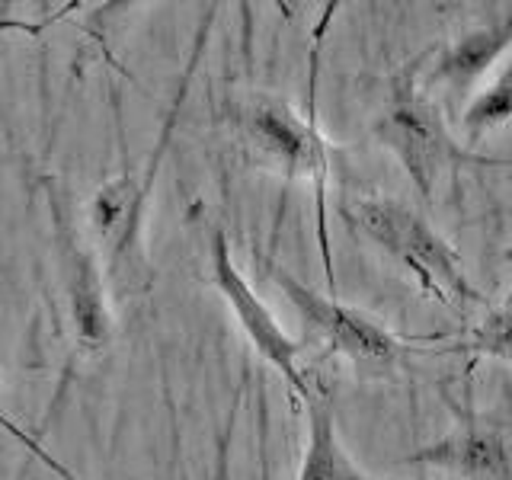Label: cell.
Instances as JSON below:
<instances>
[{
	"mask_svg": "<svg viewBox=\"0 0 512 480\" xmlns=\"http://www.w3.org/2000/svg\"><path fill=\"white\" fill-rule=\"evenodd\" d=\"M231 122L237 128L240 148L250 164L276 173L282 183H311L317 212V244L324 256V272L330 295H336L330 224H327V183H330V141L317 125V109L298 112L279 93L256 90L240 96L231 106Z\"/></svg>",
	"mask_w": 512,
	"mask_h": 480,
	"instance_id": "277c9868",
	"label": "cell"
},
{
	"mask_svg": "<svg viewBox=\"0 0 512 480\" xmlns=\"http://www.w3.org/2000/svg\"><path fill=\"white\" fill-rule=\"evenodd\" d=\"M215 16H218V7L212 4L196 29L192 52L186 58V71L180 77V84H176L170 109L164 112V125H160V135L154 141L148 160H144L138 170H125L116 180L103 183L93 192V199L87 205V234L106 266L109 288H116L119 295H141V292H148V285L154 282L148 247H144V218H148V202H151V189L160 173V164H164V154L170 151L173 125L180 119V109L189 96V84L205 55L208 36H212Z\"/></svg>",
	"mask_w": 512,
	"mask_h": 480,
	"instance_id": "6da1fadb",
	"label": "cell"
},
{
	"mask_svg": "<svg viewBox=\"0 0 512 480\" xmlns=\"http://www.w3.org/2000/svg\"><path fill=\"white\" fill-rule=\"evenodd\" d=\"M308 407V442H304L298 480H375L349 458L336 426V404L327 388H317L304 400Z\"/></svg>",
	"mask_w": 512,
	"mask_h": 480,
	"instance_id": "30bf717a",
	"label": "cell"
},
{
	"mask_svg": "<svg viewBox=\"0 0 512 480\" xmlns=\"http://www.w3.org/2000/svg\"><path fill=\"white\" fill-rule=\"evenodd\" d=\"M0 397H4V391H0ZM0 404H4V400H0Z\"/></svg>",
	"mask_w": 512,
	"mask_h": 480,
	"instance_id": "5bb4252c",
	"label": "cell"
},
{
	"mask_svg": "<svg viewBox=\"0 0 512 480\" xmlns=\"http://www.w3.org/2000/svg\"><path fill=\"white\" fill-rule=\"evenodd\" d=\"M512 122V61L496 74L484 90L474 93V100L464 106L461 125L471 138H480L496 125Z\"/></svg>",
	"mask_w": 512,
	"mask_h": 480,
	"instance_id": "8fae6325",
	"label": "cell"
},
{
	"mask_svg": "<svg viewBox=\"0 0 512 480\" xmlns=\"http://www.w3.org/2000/svg\"><path fill=\"white\" fill-rule=\"evenodd\" d=\"M48 212H52V240L58 256V276L68 298L74 343L84 356H96L112 343L116 320H112L106 266L96 253L87 231L74 221L68 196L52 183L48 186Z\"/></svg>",
	"mask_w": 512,
	"mask_h": 480,
	"instance_id": "8992f818",
	"label": "cell"
},
{
	"mask_svg": "<svg viewBox=\"0 0 512 480\" xmlns=\"http://www.w3.org/2000/svg\"><path fill=\"white\" fill-rule=\"evenodd\" d=\"M208 269H212V285L215 292L224 298V304L231 308L237 327L244 330L247 343L263 362H269L282 375L288 394L295 397V404L301 407L311 397L314 384L308 372L301 368V349L304 340L288 336V330L279 324V317L269 311V304L256 295V288L250 279L237 269L231 256V240L221 228H212L208 237Z\"/></svg>",
	"mask_w": 512,
	"mask_h": 480,
	"instance_id": "52a82bcc",
	"label": "cell"
},
{
	"mask_svg": "<svg viewBox=\"0 0 512 480\" xmlns=\"http://www.w3.org/2000/svg\"><path fill=\"white\" fill-rule=\"evenodd\" d=\"M432 55H436V48H423L420 55L407 58L388 77V93H384V103L368 128L372 141L397 160L423 199L436 196L439 186L461 167L512 164L506 157L461 148V141H455V135L448 132L439 100L423 87V74Z\"/></svg>",
	"mask_w": 512,
	"mask_h": 480,
	"instance_id": "7a4b0ae2",
	"label": "cell"
},
{
	"mask_svg": "<svg viewBox=\"0 0 512 480\" xmlns=\"http://www.w3.org/2000/svg\"><path fill=\"white\" fill-rule=\"evenodd\" d=\"M464 349H471L474 356L490 359H512V288L509 295L487 311V317L464 336Z\"/></svg>",
	"mask_w": 512,
	"mask_h": 480,
	"instance_id": "7c38bea8",
	"label": "cell"
},
{
	"mask_svg": "<svg viewBox=\"0 0 512 480\" xmlns=\"http://www.w3.org/2000/svg\"><path fill=\"white\" fill-rule=\"evenodd\" d=\"M455 480H512V423L493 413H464L442 439L407 458Z\"/></svg>",
	"mask_w": 512,
	"mask_h": 480,
	"instance_id": "ba28073f",
	"label": "cell"
},
{
	"mask_svg": "<svg viewBox=\"0 0 512 480\" xmlns=\"http://www.w3.org/2000/svg\"><path fill=\"white\" fill-rule=\"evenodd\" d=\"M45 29V23H29V20H16V16H0V39L7 32H26V36H39Z\"/></svg>",
	"mask_w": 512,
	"mask_h": 480,
	"instance_id": "4fadbf2b",
	"label": "cell"
},
{
	"mask_svg": "<svg viewBox=\"0 0 512 480\" xmlns=\"http://www.w3.org/2000/svg\"><path fill=\"white\" fill-rule=\"evenodd\" d=\"M346 224L394 263L423 298L442 308H484L487 295L471 282L461 253L423 212L394 196H356L343 205Z\"/></svg>",
	"mask_w": 512,
	"mask_h": 480,
	"instance_id": "3957f363",
	"label": "cell"
},
{
	"mask_svg": "<svg viewBox=\"0 0 512 480\" xmlns=\"http://www.w3.org/2000/svg\"><path fill=\"white\" fill-rule=\"evenodd\" d=\"M509 48H512V4H496L487 13H480L468 29H461L452 42L429 58L423 87L432 96H436L439 87L445 93H468Z\"/></svg>",
	"mask_w": 512,
	"mask_h": 480,
	"instance_id": "9c48e42d",
	"label": "cell"
},
{
	"mask_svg": "<svg viewBox=\"0 0 512 480\" xmlns=\"http://www.w3.org/2000/svg\"><path fill=\"white\" fill-rule=\"evenodd\" d=\"M269 279L276 282L279 292L288 298L301 320L304 346H320L327 356L346 359L359 375L365 378H394L404 372L410 346L391 333L372 314H365L352 304H343L333 295H320L311 285H304L298 276H292L282 263L263 260Z\"/></svg>",
	"mask_w": 512,
	"mask_h": 480,
	"instance_id": "5b68a950",
	"label": "cell"
}]
</instances>
